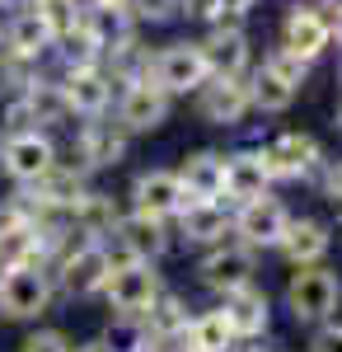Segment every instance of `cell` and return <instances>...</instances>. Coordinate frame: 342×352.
Instances as JSON below:
<instances>
[{"label": "cell", "instance_id": "obj_15", "mask_svg": "<svg viewBox=\"0 0 342 352\" xmlns=\"http://www.w3.org/2000/svg\"><path fill=\"white\" fill-rule=\"evenodd\" d=\"M117 244L127 249V258H159L164 249H169V235H164V221L159 217H146V212H132V217H122L117 226Z\"/></svg>", "mask_w": 342, "mask_h": 352}, {"label": "cell", "instance_id": "obj_4", "mask_svg": "<svg viewBox=\"0 0 342 352\" xmlns=\"http://www.w3.org/2000/svg\"><path fill=\"white\" fill-rule=\"evenodd\" d=\"M150 71H155V85L164 94H187V89H197V85L211 76L207 56L197 43H174V47H164V52L150 61Z\"/></svg>", "mask_w": 342, "mask_h": 352}, {"label": "cell", "instance_id": "obj_2", "mask_svg": "<svg viewBox=\"0 0 342 352\" xmlns=\"http://www.w3.org/2000/svg\"><path fill=\"white\" fill-rule=\"evenodd\" d=\"M52 300V282L38 263H19V268H5L0 277V315L10 320H33L43 315Z\"/></svg>", "mask_w": 342, "mask_h": 352}, {"label": "cell", "instance_id": "obj_14", "mask_svg": "<svg viewBox=\"0 0 342 352\" xmlns=\"http://www.w3.org/2000/svg\"><path fill=\"white\" fill-rule=\"evenodd\" d=\"M164 118H169V94L159 85H150V76L136 80L122 99V127L127 132H155Z\"/></svg>", "mask_w": 342, "mask_h": 352}, {"label": "cell", "instance_id": "obj_31", "mask_svg": "<svg viewBox=\"0 0 342 352\" xmlns=\"http://www.w3.org/2000/svg\"><path fill=\"white\" fill-rule=\"evenodd\" d=\"M104 343H108V352H146L150 348V329H146L141 315H122L117 310V320L108 324Z\"/></svg>", "mask_w": 342, "mask_h": 352}, {"label": "cell", "instance_id": "obj_16", "mask_svg": "<svg viewBox=\"0 0 342 352\" xmlns=\"http://www.w3.org/2000/svg\"><path fill=\"white\" fill-rule=\"evenodd\" d=\"M282 47H290L295 56H305V61H315L323 47H328V38H333V28H328V19L319 14V10H290L286 14V24H282Z\"/></svg>", "mask_w": 342, "mask_h": 352}, {"label": "cell", "instance_id": "obj_11", "mask_svg": "<svg viewBox=\"0 0 342 352\" xmlns=\"http://www.w3.org/2000/svg\"><path fill=\"white\" fill-rule=\"evenodd\" d=\"M197 272L211 292H235L244 282H253V249L249 244H220L197 263Z\"/></svg>", "mask_w": 342, "mask_h": 352}, {"label": "cell", "instance_id": "obj_5", "mask_svg": "<svg viewBox=\"0 0 342 352\" xmlns=\"http://www.w3.org/2000/svg\"><path fill=\"white\" fill-rule=\"evenodd\" d=\"M0 160H5V174H10V179L28 184V179H38L43 169H52V164H56V151H52V141H47V136H38L33 127H24V132H10V136H5Z\"/></svg>", "mask_w": 342, "mask_h": 352}, {"label": "cell", "instance_id": "obj_42", "mask_svg": "<svg viewBox=\"0 0 342 352\" xmlns=\"http://www.w3.org/2000/svg\"><path fill=\"white\" fill-rule=\"evenodd\" d=\"M323 10H333V14H342V0H323Z\"/></svg>", "mask_w": 342, "mask_h": 352}, {"label": "cell", "instance_id": "obj_36", "mask_svg": "<svg viewBox=\"0 0 342 352\" xmlns=\"http://www.w3.org/2000/svg\"><path fill=\"white\" fill-rule=\"evenodd\" d=\"M174 10H179V0H136V14H141V19H169V14H174Z\"/></svg>", "mask_w": 342, "mask_h": 352}, {"label": "cell", "instance_id": "obj_21", "mask_svg": "<svg viewBox=\"0 0 342 352\" xmlns=\"http://www.w3.org/2000/svg\"><path fill=\"white\" fill-rule=\"evenodd\" d=\"M202 47V56H207V66H211V76H239L244 66H249V38H244V28H216L207 43H197Z\"/></svg>", "mask_w": 342, "mask_h": 352}, {"label": "cell", "instance_id": "obj_3", "mask_svg": "<svg viewBox=\"0 0 342 352\" xmlns=\"http://www.w3.org/2000/svg\"><path fill=\"white\" fill-rule=\"evenodd\" d=\"M104 292H108V300H113V310H122V315H146V305L159 296V277L150 272L146 258H127V263H113Z\"/></svg>", "mask_w": 342, "mask_h": 352}, {"label": "cell", "instance_id": "obj_29", "mask_svg": "<svg viewBox=\"0 0 342 352\" xmlns=\"http://www.w3.org/2000/svg\"><path fill=\"white\" fill-rule=\"evenodd\" d=\"M150 315H146V329H150V338H179L187 329V305L179 296H169V292H159L150 305H146Z\"/></svg>", "mask_w": 342, "mask_h": 352}, {"label": "cell", "instance_id": "obj_34", "mask_svg": "<svg viewBox=\"0 0 342 352\" xmlns=\"http://www.w3.org/2000/svg\"><path fill=\"white\" fill-rule=\"evenodd\" d=\"M38 14L47 19L52 38H61V33H71L80 24V0H38Z\"/></svg>", "mask_w": 342, "mask_h": 352}, {"label": "cell", "instance_id": "obj_13", "mask_svg": "<svg viewBox=\"0 0 342 352\" xmlns=\"http://www.w3.org/2000/svg\"><path fill=\"white\" fill-rule=\"evenodd\" d=\"M179 184H183L187 202H216L225 192V155H216V151L187 155L179 169Z\"/></svg>", "mask_w": 342, "mask_h": 352}, {"label": "cell", "instance_id": "obj_26", "mask_svg": "<svg viewBox=\"0 0 342 352\" xmlns=\"http://www.w3.org/2000/svg\"><path fill=\"white\" fill-rule=\"evenodd\" d=\"M187 352H230L235 348V329L225 320V310H207L202 320H187Z\"/></svg>", "mask_w": 342, "mask_h": 352}, {"label": "cell", "instance_id": "obj_35", "mask_svg": "<svg viewBox=\"0 0 342 352\" xmlns=\"http://www.w3.org/2000/svg\"><path fill=\"white\" fill-rule=\"evenodd\" d=\"M24 352H71V343H66V333H56V329H38L24 343Z\"/></svg>", "mask_w": 342, "mask_h": 352}, {"label": "cell", "instance_id": "obj_18", "mask_svg": "<svg viewBox=\"0 0 342 352\" xmlns=\"http://www.w3.org/2000/svg\"><path fill=\"white\" fill-rule=\"evenodd\" d=\"M267 184H272V174H267V164L258 151H239L225 160V197H235V202H253V197H263Z\"/></svg>", "mask_w": 342, "mask_h": 352}, {"label": "cell", "instance_id": "obj_6", "mask_svg": "<svg viewBox=\"0 0 342 352\" xmlns=\"http://www.w3.org/2000/svg\"><path fill=\"white\" fill-rule=\"evenodd\" d=\"M108 272H113V254L104 244H80L76 254L61 258V287L71 296H94V292H104Z\"/></svg>", "mask_w": 342, "mask_h": 352}, {"label": "cell", "instance_id": "obj_12", "mask_svg": "<svg viewBox=\"0 0 342 352\" xmlns=\"http://www.w3.org/2000/svg\"><path fill=\"white\" fill-rule=\"evenodd\" d=\"M80 28L99 43V52H117L132 43V14L122 10V0H94L80 14Z\"/></svg>", "mask_w": 342, "mask_h": 352}, {"label": "cell", "instance_id": "obj_41", "mask_svg": "<svg viewBox=\"0 0 342 352\" xmlns=\"http://www.w3.org/2000/svg\"><path fill=\"white\" fill-rule=\"evenodd\" d=\"M71 352H108V343H84V348H71Z\"/></svg>", "mask_w": 342, "mask_h": 352}, {"label": "cell", "instance_id": "obj_32", "mask_svg": "<svg viewBox=\"0 0 342 352\" xmlns=\"http://www.w3.org/2000/svg\"><path fill=\"white\" fill-rule=\"evenodd\" d=\"M76 226L84 230V235H113V226H117V217H113V202L108 197H99V192H84L76 202Z\"/></svg>", "mask_w": 342, "mask_h": 352}, {"label": "cell", "instance_id": "obj_23", "mask_svg": "<svg viewBox=\"0 0 342 352\" xmlns=\"http://www.w3.org/2000/svg\"><path fill=\"white\" fill-rule=\"evenodd\" d=\"M80 160L94 164V169H108V164H117L127 155V132H113L108 122H89L84 132H80Z\"/></svg>", "mask_w": 342, "mask_h": 352}, {"label": "cell", "instance_id": "obj_30", "mask_svg": "<svg viewBox=\"0 0 342 352\" xmlns=\"http://www.w3.org/2000/svg\"><path fill=\"white\" fill-rule=\"evenodd\" d=\"M295 104V89H290L282 76H272V71H258L253 80H249V109H263V113H282Z\"/></svg>", "mask_w": 342, "mask_h": 352}, {"label": "cell", "instance_id": "obj_37", "mask_svg": "<svg viewBox=\"0 0 342 352\" xmlns=\"http://www.w3.org/2000/svg\"><path fill=\"white\" fill-rule=\"evenodd\" d=\"M315 352H342V320L315 333Z\"/></svg>", "mask_w": 342, "mask_h": 352}, {"label": "cell", "instance_id": "obj_19", "mask_svg": "<svg viewBox=\"0 0 342 352\" xmlns=\"http://www.w3.org/2000/svg\"><path fill=\"white\" fill-rule=\"evenodd\" d=\"M61 89H66V104H71V113H84V118H99V113L108 109V99H113V85H108V76H99L94 66H76V71L61 80Z\"/></svg>", "mask_w": 342, "mask_h": 352}, {"label": "cell", "instance_id": "obj_33", "mask_svg": "<svg viewBox=\"0 0 342 352\" xmlns=\"http://www.w3.org/2000/svg\"><path fill=\"white\" fill-rule=\"evenodd\" d=\"M263 66L272 71V76H282L290 89H300V85H305V76H310V61H305V56H295L290 47H277V52L267 56Z\"/></svg>", "mask_w": 342, "mask_h": 352}, {"label": "cell", "instance_id": "obj_45", "mask_svg": "<svg viewBox=\"0 0 342 352\" xmlns=\"http://www.w3.org/2000/svg\"><path fill=\"white\" fill-rule=\"evenodd\" d=\"M122 5H127V0H122Z\"/></svg>", "mask_w": 342, "mask_h": 352}, {"label": "cell", "instance_id": "obj_43", "mask_svg": "<svg viewBox=\"0 0 342 352\" xmlns=\"http://www.w3.org/2000/svg\"><path fill=\"white\" fill-rule=\"evenodd\" d=\"M328 28H333V33H338V43H342V14H338V24H328Z\"/></svg>", "mask_w": 342, "mask_h": 352}, {"label": "cell", "instance_id": "obj_25", "mask_svg": "<svg viewBox=\"0 0 342 352\" xmlns=\"http://www.w3.org/2000/svg\"><path fill=\"white\" fill-rule=\"evenodd\" d=\"M52 28H47V19L38 14V5H28V10H19L14 14V24H10V47H14V56H43L47 47H52Z\"/></svg>", "mask_w": 342, "mask_h": 352}, {"label": "cell", "instance_id": "obj_39", "mask_svg": "<svg viewBox=\"0 0 342 352\" xmlns=\"http://www.w3.org/2000/svg\"><path fill=\"white\" fill-rule=\"evenodd\" d=\"M253 0H220V14H249Z\"/></svg>", "mask_w": 342, "mask_h": 352}, {"label": "cell", "instance_id": "obj_7", "mask_svg": "<svg viewBox=\"0 0 342 352\" xmlns=\"http://www.w3.org/2000/svg\"><path fill=\"white\" fill-rule=\"evenodd\" d=\"M197 113L216 122V127H235L249 113V85H239V76H211V85H197Z\"/></svg>", "mask_w": 342, "mask_h": 352}, {"label": "cell", "instance_id": "obj_22", "mask_svg": "<svg viewBox=\"0 0 342 352\" xmlns=\"http://www.w3.org/2000/svg\"><path fill=\"white\" fill-rule=\"evenodd\" d=\"M277 249L286 254L295 268H305V263H319V258L328 254V230H323L319 221H286V230H282Z\"/></svg>", "mask_w": 342, "mask_h": 352}, {"label": "cell", "instance_id": "obj_38", "mask_svg": "<svg viewBox=\"0 0 342 352\" xmlns=\"http://www.w3.org/2000/svg\"><path fill=\"white\" fill-rule=\"evenodd\" d=\"M192 19H220V0H179Z\"/></svg>", "mask_w": 342, "mask_h": 352}, {"label": "cell", "instance_id": "obj_1", "mask_svg": "<svg viewBox=\"0 0 342 352\" xmlns=\"http://www.w3.org/2000/svg\"><path fill=\"white\" fill-rule=\"evenodd\" d=\"M338 300H342L338 272L319 268V263H305V268L286 282V305H290L295 320H328V315L338 310Z\"/></svg>", "mask_w": 342, "mask_h": 352}, {"label": "cell", "instance_id": "obj_46", "mask_svg": "<svg viewBox=\"0 0 342 352\" xmlns=\"http://www.w3.org/2000/svg\"><path fill=\"white\" fill-rule=\"evenodd\" d=\"M183 352H187V348H183Z\"/></svg>", "mask_w": 342, "mask_h": 352}, {"label": "cell", "instance_id": "obj_24", "mask_svg": "<svg viewBox=\"0 0 342 352\" xmlns=\"http://www.w3.org/2000/svg\"><path fill=\"white\" fill-rule=\"evenodd\" d=\"M38 258V226L19 217L0 221V272L19 268V263H33Z\"/></svg>", "mask_w": 342, "mask_h": 352}, {"label": "cell", "instance_id": "obj_8", "mask_svg": "<svg viewBox=\"0 0 342 352\" xmlns=\"http://www.w3.org/2000/svg\"><path fill=\"white\" fill-rule=\"evenodd\" d=\"M258 155H263L272 179H305V174L319 164V146H315V136L286 132V136H272Z\"/></svg>", "mask_w": 342, "mask_h": 352}, {"label": "cell", "instance_id": "obj_20", "mask_svg": "<svg viewBox=\"0 0 342 352\" xmlns=\"http://www.w3.org/2000/svg\"><path fill=\"white\" fill-rule=\"evenodd\" d=\"M225 320H230V329H235V338H258V333L267 329V296L253 287V282L225 292Z\"/></svg>", "mask_w": 342, "mask_h": 352}, {"label": "cell", "instance_id": "obj_28", "mask_svg": "<svg viewBox=\"0 0 342 352\" xmlns=\"http://www.w3.org/2000/svg\"><path fill=\"white\" fill-rule=\"evenodd\" d=\"M24 109H28V122H61L71 104H66V89L52 80H28L24 85Z\"/></svg>", "mask_w": 342, "mask_h": 352}, {"label": "cell", "instance_id": "obj_10", "mask_svg": "<svg viewBox=\"0 0 342 352\" xmlns=\"http://www.w3.org/2000/svg\"><path fill=\"white\" fill-rule=\"evenodd\" d=\"M132 197H136V212H146V217H179L187 207V192L179 184V174H169V169H150V174H141L132 184Z\"/></svg>", "mask_w": 342, "mask_h": 352}, {"label": "cell", "instance_id": "obj_44", "mask_svg": "<svg viewBox=\"0 0 342 352\" xmlns=\"http://www.w3.org/2000/svg\"><path fill=\"white\" fill-rule=\"evenodd\" d=\"M338 132H342V109H338Z\"/></svg>", "mask_w": 342, "mask_h": 352}, {"label": "cell", "instance_id": "obj_9", "mask_svg": "<svg viewBox=\"0 0 342 352\" xmlns=\"http://www.w3.org/2000/svg\"><path fill=\"white\" fill-rule=\"evenodd\" d=\"M244 212L235 217V230L239 240L249 244V249H272V244L282 240V230H286V207L282 202H272V197H253V202H239Z\"/></svg>", "mask_w": 342, "mask_h": 352}, {"label": "cell", "instance_id": "obj_27", "mask_svg": "<svg viewBox=\"0 0 342 352\" xmlns=\"http://www.w3.org/2000/svg\"><path fill=\"white\" fill-rule=\"evenodd\" d=\"M179 226H183V240L211 244V240H220V235L230 230V217H225L216 202H187L183 212H179Z\"/></svg>", "mask_w": 342, "mask_h": 352}, {"label": "cell", "instance_id": "obj_40", "mask_svg": "<svg viewBox=\"0 0 342 352\" xmlns=\"http://www.w3.org/2000/svg\"><path fill=\"white\" fill-rule=\"evenodd\" d=\"M323 188H328V197H342V169L328 174V184H323Z\"/></svg>", "mask_w": 342, "mask_h": 352}, {"label": "cell", "instance_id": "obj_17", "mask_svg": "<svg viewBox=\"0 0 342 352\" xmlns=\"http://www.w3.org/2000/svg\"><path fill=\"white\" fill-rule=\"evenodd\" d=\"M28 197L47 212H76V202L84 197V184H80L76 169H43L38 179H28Z\"/></svg>", "mask_w": 342, "mask_h": 352}]
</instances>
